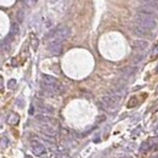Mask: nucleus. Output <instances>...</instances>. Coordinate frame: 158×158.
I'll use <instances>...</instances> for the list:
<instances>
[{
  "instance_id": "obj_1",
  "label": "nucleus",
  "mask_w": 158,
  "mask_h": 158,
  "mask_svg": "<svg viewBox=\"0 0 158 158\" xmlns=\"http://www.w3.org/2000/svg\"><path fill=\"white\" fill-rule=\"evenodd\" d=\"M135 23L146 28V29H154L157 27V20L156 17H152V16H147V15H142V14H136L135 16Z\"/></svg>"
},
{
  "instance_id": "obj_2",
  "label": "nucleus",
  "mask_w": 158,
  "mask_h": 158,
  "mask_svg": "<svg viewBox=\"0 0 158 158\" xmlns=\"http://www.w3.org/2000/svg\"><path fill=\"white\" fill-rule=\"evenodd\" d=\"M70 36H71V29L67 26H60L56 29H54L50 34H48L46 38H51V39L63 42V40H66Z\"/></svg>"
},
{
  "instance_id": "obj_3",
  "label": "nucleus",
  "mask_w": 158,
  "mask_h": 158,
  "mask_svg": "<svg viewBox=\"0 0 158 158\" xmlns=\"http://www.w3.org/2000/svg\"><path fill=\"white\" fill-rule=\"evenodd\" d=\"M49 51L52 54V55H61L62 52V42L61 40H56V39H51L50 43H49V46H48Z\"/></svg>"
},
{
  "instance_id": "obj_4",
  "label": "nucleus",
  "mask_w": 158,
  "mask_h": 158,
  "mask_svg": "<svg viewBox=\"0 0 158 158\" xmlns=\"http://www.w3.org/2000/svg\"><path fill=\"white\" fill-rule=\"evenodd\" d=\"M30 148H32V152H33L36 156H43L44 153H46L45 146H44L43 144H40L39 141H37V140H33V141H32Z\"/></svg>"
},
{
  "instance_id": "obj_5",
  "label": "nucleus",
  "mask_w": 158,
  "mask_h": 158,
  "mask_svg": "<svg viewBox=\"0 0 158 158\" xmlns=\"http://www.w3.org/2000/svg\"><path fill=\"white\" fill-rule=\"evenodd\" d=\"M132 29H133V33L135 36H138V37H150L151 36V30L150 29H146V28H144V27H141V26H139L136 23L133 24Z\"/></svg>"
},
{
  "instance_id": "obj_6",
  "label": "nucleus",
  "mask_w": 158,
  "mask_h": 158,
  "mask_svg": "<svg viewBox=\"0 0 158 158\" xmlns=\"http://www.w3.org/2000/svg\"><path fill=\"white\" fill-rule=\"evenodd\" d=\"M40 133L44 135V136H56L57 132L55 130V128L52 125H49V124H43L40 126Z\"/></svg>"
},
{
  "instance_id": "obj_7",
  "label": "nucleus",
  "mask_w": 158,
  "mask_h": 158,
  "mask_svg": "<svg viewBox=\"0 0 158 158\" xmlns=\"http://www.w3.org/2000/svg\"><path fill=\"white\" fill-rule=\"evenodd\" d=\"M36 119L43 124H49V125H54V124L56 125L57 124V120L55 118L46 116V114H38V116H36Z\"/></svg>"
},
{
  "instance_id": "obj_8",
  "label": "nucleus",
  "mask_w": 158,
  "mask_h": 158,
  "mask_svg": "<svg viewBox=\"0 0 158 158\" xmlns=\"http://www.w3.org/2000/svg\"><path fill=\"white\" fill-rule=\"evenodd\" d=\"M142 3V6L153 9V10H158V0H140Z\"/></svg>"
},
{
  "instance_id": "obj_9",
  "label": "nucleus",
  "mask_w": 158,
  "mask_h": 158,
  "mask_svg": "<svg viewBox=\"0 0 158 158\" xmlns=\"http://www.w3.org/2000/svg\"><path fill=\"white\" fill-rule=\"evenodd\" d=\"M148 46V43L144 39H138L135 42H133V48L134 49H138V50H145L146 48Z\"/></svg>"
},
{
  "instance_id": "obj_10",
  "label": "nucleus",
  "mask_w": 158,
  "mask_h": 158,
  "mask_svg": "<svg viewBox=\"0 0 158 158\" xmlns=\"http://www.w3.org/2000/svg\"><path fill=\"white\" fill-rule=\"evenodd\" d=\"M139 14H142V15H147V16H152V17H156V10L153 9H150V8H146V6H142L138 10Z\"/></svg>"
},
{
  "instance_id": "obj_11",
  "label": "nucleus",
  "mask_w": 158,
  "mask_h": 158,
  "mask_svg": "<svg viewBox=\"0 0 158 158\" xmlns=\"http://www.w3.org/2000/svg\"><path fill=\"white\" fill-rule=\"evenodd\" d=\"M42 78H43L44 83H48V84H57V83H60L57 78H55L52 76H49V74H43Z\"/></svg>"
},
{
  "instance_id": "obj_12",
  "label": "nucleus",
  "mask_w": 158,
  "mask_h": 158,
  "mask_svg": "<svg viewBox=\"0 0 158 158\" xmlns=\"http://www.w3.org/2000/svg\"><path fill=\"white\" fill-rule=\"evenodd\" d=\"M18 122H20V116L16 114V113H11V114L8 117V123L11 124V125H16Z\"/></svg>"
},
{
  "instance_id": "obj_13",
  "label": "nucleus",
  "mask_w": 158,
  "mask_h": 158,
  "mask_svg": "<svg viewBox=\"0 0 158 158\" xmlns=\"http://www.w3.org/2000/svg\"><path fill=\"white\" fill-rule=\"evenodd\" d=\"M39 111L46 114V113H52V112H54V108L50 107V106H48V105H39Z\"/></svg>"
},
{
  "instance_id": "obj_14",
  "label": "nucleus",
  "mask_w": 158,
  "mask_h": 158,
  "mask_svg": "<svg viewBox=\"0 0 158 158\" xmlns=\"http://www.w3.org/2000/svg\"><path fill=\"white\" fill-rule=\"evenodd\" d=\"M135 67L133 68V67H126V68H124L123 70V74H124V77H129V76H132V74H134V72H135Z\"/></svg>"
},
{
  "instance_id": "obj_15",
  "label": "nucleus",
  "mask_w": 158,
  "mask_h": 158,
  "mask_svg": "<svg viewBox=\"0 0 158 158\" xmlns=\"http://www.w3.org/2000/svg\"><path fill=\"white\" fill-rule=\"evenodd\" d=\"M18 32H20L18 24H17V23H12V26H11V32H10V33H11L12 36H16V34H18Z\"/></svg>"
},
{
  "instance_id": "obj_16",
  "label": "nucleus",
  "mask_w": 158,
  "mask_h": 158,
  "mask_svg": "<svg viewBox=\"0 0 158 158\" xmlns=\"http://www.w3.org/2000/svg\"><path fill=\"white\" fill-rule=\"evenodd\" d=\"M23 16H24L23 11H22V10H20V11H18V14H16V21H17L18 23H22V22H23Z\"/></svg>"
},
{
  "instance_id": "obj_17",
  "label": "nucleus",
  "mask_w": 158,
  "mask_h": 158,
  "mask_svg": "<svg viewBox=\"0 0 158 158\" xmlns=\"http://www.w3.org/2000/svg\"><path fill=\"white\" fill-rule=\"evenodd\" d=\"M150 147H151V145L146 141V142H144V144L141 145V148H140V150H141V152H147V151L150 150Z\"/></svg>"
},
{
  "instance_id": "obj_18",
  "label": "nucleus",
  "mask_w": 158,
  "mask_h": 158,
  "mask_svg": "<svg viewBox=\"0 0 158 158\" xmlns=\"http://www.w3.org/2000/svg\"><path fill=\"white\" fill-rule=\"evenodd\" d=\"M32 46H33V49L38 48V39L34 38V36H32Z\"/></svg>"
},
{
  "instance_id": "obj_19",
  "label": "nucleus",
  "mask_w": 158,
  "mask_h": 158,
  "mask_svg": "<svg viewBox=\"0 0 158 158\" xmlns=\"http://www.w3.org/2000/svg\"><path fill=\"white\" fill-rule=\"evenodd\" d=\"M15 85H16V80H15V79H10V80H9V83H8L9 89H14V88H15Z\"/></svg>"
},
{
  "instance_id": "obj_20",
  "label": "nucleus",
  "mask_w": 158,
  "mask_h": 158,
  "mask_svg": "<svg viewBox=\"0 0 158 158\" xmlns=\"http://www.w3.org/2000/svg\"><path fill=\"white\" fill-rule=\"evenodd\" d=\"M2 141H3V145H2V146H3V148L5 147V145H6V146L9 145V140H8V139H6L5 136H3V139H2Z\"/></svg>"
},
{
  "instance_id": "obj_21",
  "label": "nucleus",
  "mask_w": 158,
  "mask_h": 158,
  "mask_svg": "<svg viewBox=\"0 0 158 158\" xmlns=\"http://www.w3.org/2000/svg\"><path fill=\"white\" fill-rule=\"evenodd\" d=\"M135 104H136V99L134 98V99H132V100H130V102H129V105H128V106H129V107H132V106H135Z\"/></svg>"
},
{
  "instance_id": "obj_22",
  "label": "nucleus",
  "mask_w": 158,
  "mask_h": 158,
  "mask_svg": "<svg viewBox=\"0 0 158 158\" xmlns=\"http://www.w3.org/2000/svg\"><path fill=\"white\" fill-rule=\"evenodd\" d=\"M24 2H27V3H28V5H33V4L37 2V0H24Z\"/></svg>"
},
{
  "instance_id": "obj_23",
  "label": "nucleus",
  "mask_w": 158,
  "mask_h": 158,
  "mask_svg": "<svg viewBox=\"0 0 158 158\" xmlns=\"http://www.w3.org/2000/svg\"><path fill=\"white\" fill-rule=\"evenodd\" d=\"M157 72H158V67H157Z\"/></svg>"
},
{
  "instance_id": "obj_24",
  "label": "nucleus",
  "mask_w": 158,
  "mask_h": 158,
  "mask_svg": "<svg viewBox=\"0 0 158 158\" xmlns=\"http://www.w3.org/2000/svg\"><path fill=\"white\" fill-rule=\"evenodd\" d=\"M125 158H126V157H125Z\"/></svg>"
}]
</instances>
